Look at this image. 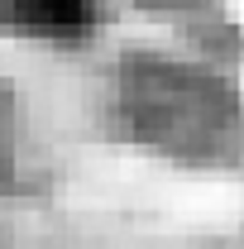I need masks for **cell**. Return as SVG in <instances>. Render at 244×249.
Here are the masks:
<instances>
[{
  "instance_id": "1",
  "label": "cell",
  "mask_w": 244,
  "mask_h": 249,
  "mask_svg": "<svg viewBox=\"0 0 244 249\" xmlns=\"http://www.w3.org/2000/svg\"><path fill=\"white\" fill-rule=\"evenodd\" d=\"M0 24L72 38L96 24V0H0Z\"/></svg>"
}]
</instances>
